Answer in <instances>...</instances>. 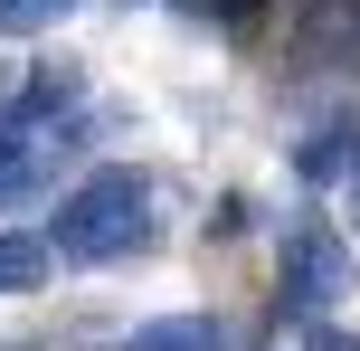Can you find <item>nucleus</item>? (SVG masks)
I'll return each mask as SVG.
<instances>
[{"instance_id": "obj_6", "label": "nucleus", "mask_w": 360, "mask_h": 351, "mask_svg": "<svg viewBox=\"0 0 360 351\" xmlns=\"http://www.w3.org/2000/svg\"><path fill=\"white\" fill-rule=\"evenodd\" d=\"M57 247L38 238V228H0V295H29V285H48Z\"/></svg>"}, {"instance_id": "obj_1", "label": "nucleus", "mask_w": 360, "mask_h": 351, "mask_svg": "<svg viewBox=\"0 0 360 351\" xmlns=\"http://www.w3.org/2000/svg\"><path fill=\"white\" fill-rule=\"evenodd\" d=\"M48 247L67 266H114V257H133V247H152V171H133V162L86 171V181L57 200Z\"/></svg>"}, {"instance_id": "obj_10", "label": "nucleus", "mask_w": 360, "mask_h": 351, "mask_svg": "<svg viewBox=\"0 0 360 351\" xmlns=\"http://www.w3.org/2000/svg\"><path fill=\"white\" fill-rule=\"evenodd\" d=\"M342 209H351V228H360V162H351V181H342Z\"/></svg>"}, {"instance_id": "obj_5", "label": "nucleus", "mask_w": 360, "mask_h": 351, "mask_svg": "<svg viewBox=\"0 0 360 351\" xmlns=\"http://www.w3.org/2000/svg\"><path fill=\"white\" fill-rule=\"evenodd\" d=\"M124 351H228V323L218 314H152V323H133Z\"/></svg>"}, {"instance_id": "obj_3", "label": "nucleus", "mask_w": 360, "mask_h": 351, "mask_svg": "<svg viewBox=\"0 0 360 351\" xmlns=\"http://www.w3.org/2000/svg\"><path fill=\"white\" fill-rule=\"evenodd\" d=\"M294 67L360 76V0H294Z\"/></svg>"}, {"instance_id": "obj_7", "label": "nucleus", "mask_w": 360, "mask_h": 351, "mask_svg": "<svg viewBox=\"0 0 360 351\" xmlns=\"http://www.w3.org/2000/svg\"><path fill=\"white\" fill-rule=\"evenodd\" d=\"M266 10H275V0H171V19H190V29H228V38H247Z\"/></svg>"}, {"instance_id": "obj_9", "label": "nucleus", "mask_w": 360, "mask_h": 351, "mask_svg": "<svg viewBox=\"0 0 360 351\" xmlns=\"http://www.w3.org/2000/svg\"><path fill=\"white\" fill-rule=\"evenodd\" d=\"M304 351H360V342L342 333V323H304Z\"/></svg>"}, {"instance_id": "obj_2", "label": "nucleus", "mask_w": 360, "mask_h": 351, "mask_svg": "<svg viewBox=\"0 0 360 351\" xmlns=\"http://www.w3.org/2000/svg\"><path fill=\"white\" fill-rule=\"evenodd\" d=\"M285 276H275V323H323L332 304L351 295V247H342V228H323L304 209V219H285Z\"/></svg>"}, {"instance_id": "obj_8", "label": "nucleus", "mask_w": 360, "mask_h": 351, "mask_svg": "<svg viewBox=\"0 0 360 351\" xmlns=\"http://www.w3.org/2000/svg\"><path fill=\"white\" fill-rule=\"evenodd\" d=\"M86 0H0V38H48L57 19H76Z\"/></svg>"}, {"instance_id": "obj_4", "label": "nucleus", "mask_w": 360, "mask_h": 351, "mask_svg": "<svg viewBox=\"0 0 360 351\" xmlns=\"http://www.w3.org/2000/svg\"><path fill=\"white\" fill-rule=\"evenodd\" d=\"M351 162H360V114H351V105H332L323 124L294 143V181H304V190H342V181H351Z\"/></svg>"}]
</instances>
